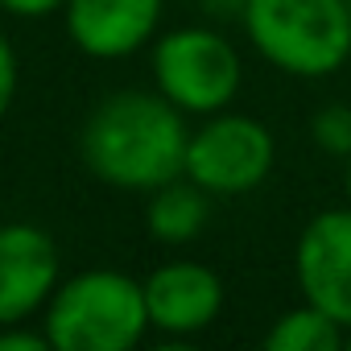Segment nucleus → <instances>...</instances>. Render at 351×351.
Masks as SVG:
<instances>
[{"instance_id": "nucleus-16", "label": "nucleus", "mask_w": 351, "mask_h": 351, "mask_svg": "<svg viewBox=\"0 0 351 351\" xmlns=\"http://www.w3.org/2000/svg\"><path fill=\"white\" fill-rule=\"evenodd\" d=\"M343 161H347V207H351V153H347Z\"/></svg>"}, {"instance_id": "nucleus-1", "label": "nucleus", "mask_w": 351, "mask_h": 351, "mask_svg": "<svg viewBox=\"0 0 351 351\" xmlns=\"http://www.w3.org/2000/svg\"><path fill=\"white\" fill-rule=\"evenodd\" d=\"M191 128L161 91H116L91 108L79 132V157L104 186L157 191L186 173Z\"/></svg>"}, {"instance_id": "nucleus-15", "label": "nucleus", "mask_w": 351, "mask_h": 351, "mask_svg": "<svg viewBox=\"0 0 351 351\" xmlns=\"http://www.w3.org/2000/svg\"><path fill=\"white\" fill-rule=\"evenodd\" d=\"M66 0H0V9L13 13V17H46L54 9H62Z\"/></svg>"}, {"instance_id": "nucleus-12", "label": "nucleus", "mask_w": 351, "mask_h": 351, "mask_svg": "<svg viewBox=\"0 0 351 351\" xmlns=\"http://www.w3.org/2000/svg\"><path fill=\"white\" fill-rule=\"evenodd\" d=\"M310 136H314L318 149H326L335 157H347L351 153V108L347 104H326L322 112H314Z\"/></svg>"}, {"instance_id": "nucleus-3", "label": "nucleus", "mask_w": 351, "mask_h": 351, "mask_svg": "<svg viewBox=\"0 0 351 351\" xmlns=\"http://www.w3.org/2000/svg\"><path fill=\"white\" fill-rule=\"evenodd\" d=\"M244 29L269 66L322 79L351 58V0H244Z\"/></svg>"}, {"instance_id": "nucleus-14", "label": "nucleus", "mask_w": 351, "mask_h": 351, "mask_svg": "<svg viewBox=\"0 0 351 351\" xmlns=\"http://www.w3.org/2000/svg\"><path fill=\"white\" fill-rule=\"evenodd\" d=\"M50 347H54V343H50L46 330L29 335V330H21V322L0 326V351H50Z\"/></svg>"}, {"instance_id": "nucleus-9", "label": "nucleus", "mask_w": 351, "mask_h": 351, "mask_svg": "<svg viewBox=\"0 0 351 351\" xmlns=\"http://www.w3.org/2000/svg\"><path fill=\"white\" fill-rule=\"evenodd\" d=\"M66 38L99 62L136 54L157 21L161 0H66Z\"/></svg>"}, {"instance_id": "nucleus-13", "label": "nucleus", "mask_w": 351, "mask_h": 351, "mask_svg": "<svg viewBox=\"0 0 351 351\" xmlns=\"http://www.w3.org/2000/svg\"><path fill=\"white\" fill-rule=\"evenodd\" d=\"M17 54H13V42L5 38V29H0V120L9 116L13 99H17Z\"/></svg>"}, {"instance_id": "nucleus-8", "label": "nucleus", "mask_w": 351, "mask_h": 351, "mask_svg": "<svg viewBox=\"0 0 351 351\" xmlns=\"http://www.w3.org/2000/svg\"><path fill=\"white\" fill-rule=\"evenodd\" d=\"M58 289V248L34 223H0V326L46 310Z\"/></svg>"}, {"instance_id": "nucleus-7", "label": "nucleus", "mask_w": 351, "mask_h": 351, "mask_svg": "<svg viewBox=\"0 0 351 351\" xmlns=\"http://www.w3.org/2000/svg\"><path fill=\"white\" fill-rule=\"evenodd\" d=\"M149 326L173 339H191L207 330L223 310V281L215 269L199 261H169L157 265L145 281Z\"/></svg>"}, {"instance_id": "nucleus-17", "label": "nucleus", "mask_w": 351, "mask_h": 351, "mask_svg": "<svg viewBox=\"0 0 351 351\" xmlns=\"http://www.w3.org/2000/svg\"><path fill=\"white\" fill-rule=\"evenodd\" d=\"M347 347H351V330H347Z\"/></svg>"}, {"instance_id": "nucleus-10", "label": "nucleus", "mask_w": 351, "mask_h": 351, "mask_svg": "<svg viewBox=\"0 0 351 351\" xmlns=\"http://www.w3.org/2000/svg\"><path fill=\"white\" fill-rule=\"evenodd\" d=\"M145 228L161 244H191L207 228V191L199 182H191L186 173L157 186V191H149Z\"/></svg>"}, {"instance_id": "nucleus-2", "label": "nucleus", "mask_w": 351, "mask_h": 351, "mask_svg": "<svg viewBox=\"0 0 351 351\" xmlns=\"http://www.w3.org/2000/svg\"><path fill=\"white\" fill-rule=\"evenodd\" d=\"M42 330L58 351H128L149 330L145 285L116 269L75 273L50 293Z\"/></svg>"}, {"instance_id": "nucleus-6", "label": "nucleus", "mask_w": 351, "mask_h": 351, "mask_svg": "<svg viewBox=\"0 0 351 351\" xmlns=\"http://www.w3.org/2000/svg\"><path fill=\"white\" fill-rule=\"evenodd\" d=\"M293 273L302 302L330 314L351 330V207L318 211L293 248Z\"/></svg>"}, {"instance_id": "nucleus-5", "label": "nucleus", "mask_w": 351, "mask_h": 351, "mask_svg": "<svg viewBox=\"0 0 351 351\" xmlns=\"http://www.w3.org/2000/svg\"><path fill=\"white\" fill-rule=\"evenodd\" d=\"M273 157H277V145L261 120L236 116V112H211V120L191 132L186 178L215 199H236L256 191L269 178Z\"/></svg>"}, {"instance_id": "nucleus-4", "label": "nucleus", "mask_w": 351, "mask_h": 351, "mask_svg": "<svg viewBox=\"0 0 351 351\" xmlns=\"http://www.w3.org/2000/svg\"><path fill=\"white\" fill-rule=\"evenodd\" d=\"M153 83L173 108L211 116L223 112L240 87V54L207 25L173 29L153 46Z\"/></svg>"}, {"instance_id": "nucleus-11", "label": "nucleus", "mask_w": 351, "mask_h": 351, "mask_svg": "<svg viewBox=\"0 0 351 351\" xmlns=\"http://www.w3.org/2000/svg\"><path fill=\"white\" fill-rule=\"evenodd\" d=\"M343 343H347V330L310 302L285 310L265 335V351H335Z\"/></svg>"}]
</instances>
